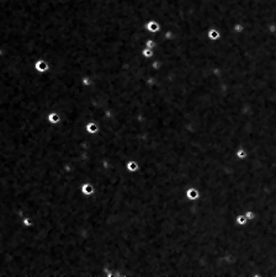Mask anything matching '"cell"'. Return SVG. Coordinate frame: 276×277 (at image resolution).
<instances>
[{
	"label": "cell",
	"mask_w": 276,
	"mask_h": 277,
	"mask_svg": "<svg viewBox=\"0 0 276 277\" xmlns=\"http://www.w3.org/2000/svg\"><path fill=\"white\" fill-rule=\"evenodd\" d=\"M80 192H82L83 196H85V197H90L91 195H94V192H95V186H94L91 183H89V181L83 183L82 186H80Z\"/></svg>",
	"instance_id": "obj_1"
},
{
	"label": "cell",
	"mask_w": 276,
	"mask_h": 277,
	"mask_svg": "<svg viewBox=\"0 0 276 277\" xmlns=\"http://www.w3.org/2000/svg\"><path fill=\"white\" fill-rule=\"evenodd\" d=\"M35 69H36L37 72H40V73H45V72H47V70L49 69V67H48V63H47L46 61H43V59H38V61L35 63Z\"/></svg>",
	"instance_id": "obj_2"
},
{
	"label": "cell",
	"mask_w": 276,
	"mask_h": 277,
	"mask_svg": "<svg viewBox=\"0 0 276 277\" xmlns=\"http://www.w3.org/2000/svg\"><path fill=\"white\" fill-rule=\"evenodd\" d=\"M59 121H61V116H59V113H57V112H52V113L48 115V122H49V123H52V124H57V123H59Z\"/></svg>",
	"instance_id": "obj_3"
},
{
	"label": "cell",
	"mask_w": 276,
	"mask_h": 277,
	"mask_svg": "<svg viewBox=\"0 0 276 277\" xmlns=\"http://www.w3.org/2000/svg\"><path fill=\"white\" fill-rule=\"evenodd\" d=\"M127 169H128V171H137L138 170V164H136L134 162H130L127 164Z\"/></svg>",
	"instance_id": "obj_4"
},
{
	"label": "cell",
	"mask_w": 276,
	"mask_h": 277,
	"mask_svg": "<svg viewBox=\"0 0 276 277\" xmlns=\"http://www.w3.org/2000/svg\"><path fill=\"white\" fill-rule=\"evenodd\" d=\"M88 132H91V133H94V132H97V127L95 126V124H88Z\"/></svg>",
	"instance_id": "obj_5"
}]
</instances>
